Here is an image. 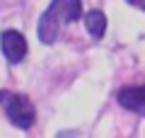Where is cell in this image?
Here are the masks:
<instances>
[{
  "label": "cell",
  "instance_id": "2",
  "mask_svg": "<svg viewBox=\"0 0 145 138\" xmlns=\"http://www.w3.org/2000/svg\"><path fill=\"white\" fill-rule=\"evenodd\" d=\"M0 104L5 109L7 119L15 124L17 128H31L36 121V112H34V104L24 97V95H17V92H7V90H0Z\"/></svg>",
  "mask_w": 145,
  "mask_h": 138
},
{
  "label": "cell",
  "instance_id": "1",
  "mask_svg": "<svg viewBox=\"0 0 145 138\" xmlns=\"http://www.w3.org/2000/svg\"><path fill=\"white\" fill-rule=\"evenodd\" d=\"M82 17V3L80 0H53L48 10L39 20V39L41 44H53L61 34V27Z\"/></svg>",
  "mask_w": 145,
  "mask_h": 138
},
{
  "label": "cell",
  "instance_id": "4",
  "mask_svg": "<svg viewBox=\"0 0 145 138\" xmlns=\"http://www.w3.org/2000/svg\"><path fill=\"white\" fill-rule=\"evenodd\" d=\"M119 104L131 112H145V85L143 87H126L119 92Z\"/></svg>",
  "mask_w": 145,
  "mask_h": 138
},
{
  "label": "cell",
  "instance_id": "3",
  "mask_svg": "<svg viewBox=\"0 0 145 138\" xmlns=\"http://www.w3.org/2000/svg\"><path fill=\"white\" fill-rule=\"evenodd\" d=\"M0 49H3V53H5V58L10 63H20L22 58L27 56V39L20 34V32L7 29V32H3V36H0Z\"/></svg>",
  "mask_w": 145,
  "mask_h": 138
},
{
  "label": "cell",
  "instance_id": "5",
  "mask_svg": "<svg viewBox=\"0 0 145 138\" xmlns=\"http://www.w3.org/2000/svg\"><path fill=\"white\" fill-rule=\"evenodd\" d=\"M85 27H87V32L94 39H102L104 32H106V17H104V12H99V10L87 12L85 15Z\"/></svg>",
  "mask_w": 145,
  "mask_h": 138
},
{
  "label": "cell",
  "instance_id": "6",
  "mask_svg": "<svg viewBox=\"0 0 145 138\" xmlns=\"http://www.w3.org/2000/svg\"><path fill=\"white\" fill-rule=\"evenodd\" d=\"M133 3H135L138 7H143V10H145V0H133Z\"/></svg>",
  "mask_w": 145,
  "mask_h": 138
}]
</instances>
